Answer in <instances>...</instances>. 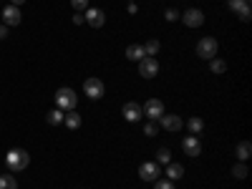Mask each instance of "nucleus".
<instances>
[{
  "label": "nucleus",
  "mask_w": 252,
  "mask_h": 189,
  "mask_svg": "<svg viewBox=\"0 0 252 189\" xmlns=\"http://www.w3.org/2000/svg\"><path fill=\"white\" fill-rule=\"evenodd\" d=\"M71 5H73V10L78 13V10H86V8H89V0H71Z\"/></svg>",
  "instance_id": "nucleus-27"
},
{
  "label": "nucleus",
  "mask_w": 252,
  "mask_h": 189,
  "mask_svg": "<svg viewBox=\"0 0 252 189\" xmlns=\"http://www.w3.org/2000/svg\"><path fill=\"white\" fill-rule=\"evenodd\" d=\"M182 149H184L187 157H199V154H202V144H199V139L192 134V136H187V139L182 141Z\"/></svg>",
  "instance_id": "nucleus-9"
},
{
  "label": "nucleus",
  "mask_w": 252,
  "mask_h": 189,
  "mask_svg": "<svg viewBox=\"0 0 252 189\" xmlns=\"http://www.w3.org/2000/svg\"><path fill=\"white\" fill-rule=\"evenodd\" d=\"M209 68H212V73H224V71H227V63H224L222 58H212Z\"/></svg>",
  "instance_id": "nucleus-21"
},
{
  "label": "nucleus",
  "mask_w": 252,
  "mask_h": 189,
  "mask_svg": "<svg viewBox=\"0 0 252 189\" xmlns=\"http://www.w3.org/2000/svg\"><path fill=\"white\" fill-rule=\"evenodd\" d=\"M5 164H8L10 172H23L26 166L31 164V157H28V152H23V149H10L8 157H5Z\"/></svg>",
  "instance_id": "nucleus-1"
},
{
  "label": "nucleus",
  "mask_w": 252,
  "mask_h": 189,
  "mask_svg": "<svg viewBox=\"0 0 252 189\" xmlns=\"http://www.w3.org/2000/svg\"><path fill=\"white\" fill-rule=\"evenodd\" d=\"M144 134H146V136H157V124H154V121H149V124L144 126Z\"/></svg>",
  "instance_id": "nucleus-28"
},
{
  "label": "nucleus",
  "mask_w": 252,
  "mask_h": 189,
  "mask_svg": "<svg viewBox=\"0 0 252 189\" xmlns=\"http://www.w3.org/2000/svg\"><path fill=\"white\" fill-rule=\"evenodd\" d=\"M139 73H141L144 78H154V76L159 73V63H157V58L144 56V58L139 61Z\"/></svg>",
  "instance_id": "nucleus-5"
},
{
  "label": "nucleus",
  "mask_w": 252,
  "mask_h": 189,
  "mask_svg": "<svg viewBox=\"0 0 252 189\" xmlns=\"http://www.w3.org/2000/svg\"><path fill=\"white\" fill-rule=\"evenodd\" d=\"M184 174V166L182 164H172L169 161V166H166V177H169V179H179Z\"/></svg>",
  "instance_id": "nucleus-18"
},
{
  "label": "nucleus",
  "mask_w": 252,
  "mask_h": 189,
  "mask_svg": "<svg viewBox=\"0 0 252 189\" xmlns=\"http://www.w3.org/2000/svg\"><path fill=\"white\" fill-rule=\"evenodd\" d=\"M20 3H26V0H10V5H20Z\"/></svg>",
  "instance_id": "nucleus-32"
},
{
  "label": "nucleus",
  "mask_w": 252,
  "mask_h": 189,
  "mask_svg": "<svg viewBox=\"0 0 252 189\" xmlns=\"http://www.w3.org/2000/svg\"><path fill=\"white\" fill-rule=\"evenodd\" d=\"M8 38V26H0V40Z\"/></svg>",
  "instance_id": "nucleus-31"
},
{
  "label": "nucleus",
  "mask_w": 252,
  "mask_h": 189,
  "mask_svg": "<svg viewBox=\"0 0 252 189\" xmlns=\"http://www.w3.org/2000/svg\"><path fill=\"white\" fill-rule=\"evenodd\" d=\"M229 10H235L237 15H240V20H245V23H247V20L252 18V10H250V0H229Z\"/></svg>",
  "instance_id": "nucleus-8"
},
{
  "label": "nucleus",
  "mask_w": 252,
  "mask_h": 189,
  "mask_svg": "<svg viewBox=\"0 0 252 189\" xmlns=\"http://www.w3.org/2000/svg\"><path fill=\"white\" fill-rule=\"evenodd\" d=\"M3 20H5V26H18V23H20V10H18V5H8V8L3 10Z\"/></svg>",
  "instance_id": "nucleus-14"
},
{
  "label": "nucleus",
  "mask_w": 252,
  "mask_h": 189,
  "mask_svg": "<svg viewBox=\"0 0 252 189\" xmlns=\"http://www.w3.org/2000/svg\"><path fill=\"white\" fill-rule=\"evenodd\" d=\"M121 114H124V119H126V121H139L144 111H141V106H139L136 101H129V103H124Z\"/></svg>",
  "instance_id": "nucleus-12"
},
{
  "label": "nucleus",
  "mask_w": 252,
  "mask_h": 189,
  "mask_svg": "<svg viewBox=\"0 0 252 189\" xmlns=\"http://www.w3.org/2000/svg\"><path fill=\"white\" fill-rule=\"evenodd\" d=\"M144 53L154 58V56L159 53V40H146V46H144Z\"/></svg>",
  "instance_id": "nucleus-22"
},
{
  "label": "nucleus",
  "mask_w": 252,
  "mask_h": 189,
  "mask_svg": "<svg viewBox=\"0 0 252 189\" xmlns=\"http://www.w3.org/2000/svg\"><path fill=\"white\" fill-rule=\"evenodd\" d=\"M146 116H149L152 121H157V119H161L164 116V103L159 101V98H149V101H146L144 103V109H141Z\"/></svg>",
  "instance_id": "nucleus-7"
},
{
  "label": "nucleus",
  "mask_w": 252,
  "mask_h": 189,
  "mask_svg": "<svg viewBox=\"0 0 252 189\" xmlns=\"http://www.w3.org/2000/svg\"><path fill=\"white\" fill-rule=\"evenodd\" d=\"M83 91H86V96H91V98H101L103 96V91H106V86H103V81L101 78H86L83 81Z\"/></svg>",
  "instance_id": "nucleus-4"
},
{
  "label": "nucleus",
  "mask_w": 252,
  "mask_h": 189,
  "mask_svg": "<svg viewBox=\"0 0 252 189\" xmlns=\"http://www.w3.org/2000/svg\"><path fill=\"white\" fill-rule=\"evenodd\" d=\"M197 56H202V58H207V61L217 58V38H212V35L202 38L199 43H197Z\"/></svg>",
  "instance_id": "nucleus-3"
},
{
  "label": "nucleus",
  "mask_w": 252,
  "mask_h": 189,
  "mask_svg": "<svg viewBox=\"0 0 252 189\" xmlns=\"http://www.w3.org/2000/svg\"><path fill=\"white\" fill-rule=\"evenodd\" d=\"M139 177L144 182H157V177H161V169H159V164L157 161H144L139 166Z\"/></svg>",
  "instance_id": "nucleus-6"
},
{
  "label": "nucleus",
  "mask_w": 252,
  "mask_h": 189,
  "mask_svg": "<svg viewBox=\"0 0 252 189\" xmlns=\"http://www.w3.org/2000/svg\"><path fill=\"white\" fill-rule=\"evenodd\" d=\"M232 177L245 179V177H247V166H245V164H235V166H232Z\"/></svg>",
  "instance_id": "nucleus-24"
},
{
  "label": "nucleus",
  "mask_w": 252,
  "mask_h": 189,
  "mask_svg": "<svg viewBox=\"0 0 252 189\" xmlns=\"http://www.w3.org/2000/svg\"><path fill=\"white\" fill-rule=\"evenodd\" d=\"M169 161H172L169 149H159V152H157V164H169Z\"/></svg>",
  "instance_id": "nucleus-23"
},
{
  "label": "nucleus",
  "mask_w": 252,
  "mask_h": 189,
  "mask_svg": "<svg viewBox=\"0 0 252 189\" xmlns=\"http://www.w3.org/2000/svg\"><path fill=\"white\" fill-rule=\"evenodd\" d=\"M63 121H66L68 129H78V126H81V116L76 114V109H73V111H68L66 116H63Z\"/></svg>",
  "instance_id": "nucleus-15"
},
{
  "label": "nucleus",
  "mask_w": 252,
  "mask_h": 189,
  "mask_svg": "<svg viewBox=\"0 0 252 189\" xmlns=\"http://www.w3.org/2000/svg\"><path fill=\"white\" fill-rule=\"evenodd\" d=\"M159 121H161V126H164L166 131H179L182 126H184L182 116H177V114H164V116H161Z\"/></svg>",
  "instance_id": "nucleus-11"
},
{
  "label": "nucleus",
  "mask_w": 252,
  "mask_h": 189,
  "mask_svg": "<svg viewBox=\"0 0 252 189\" xmlns=\"http://www.w3.org/2000/svg\"><path fill=\"white\" fill-rule=\"evenodd\" d=\"M0 189H18V182H15V177H10V174L0 177Z\"/></svg>",
  "instance_id": "nucleus-20"
},
{
  "label": "nucleus",
  "mask_w": 252,
  "mask_h": 189,
  "mask_svg": "<svg viewBox=\"0 0 252 189\" xmlns=\"http://www.w3.org/2000/svg\"><path fill=\"white\" fill-rule=\"evenodd\" d=\"M73 23H76V26H81V23H86V18H83L81 13H76V15H73Z\"/></svg>",
  "instance_id": "nucleus-30"
},
{
  "label": "nucleus",
  "mask_w": 252,
  "mask_h": 189,
  "mask_svg": "<svg viewBox=\"0 0 252 189\" xmlns=\"http://www.w3.org/2000/svg\"><path fill=\"white\" fill-rule=\"evenodd\" d=\"M252 154V144L250 141H240L237 144V159H247Z\"/></svg>",
  "instance_id": "nucleus-19"
},
{
  "label": "nucleus",
  "mask_w": 252,
  "mask_h": 189,
  "mask_svg": "<svg viewBox=\"0 0 252 189\" xmlns=\"http://www.w3.org/2000/svg\"><path fill=\"white\" fill-rule=\"evenodd\" d=\"M86 23L89 26H94V28H101L103 26V20H106V15H103V10H98V8H86Z\"/></svg>",
  "instance_id": "nucleus-13"
},
{
  "label": "nucleus",
  "mask_w": 252,
  "mask_h": 189,
  "mask_svg": "<svg viewBox=\"0 0 252 189\" xmlns=\"http://www.w3.org/2000/svg\"><path fill=\"white\" fill-rule=\"evenodd\" d=\"M164 18H166V20H169V23H174V20L179 18V13H177L174 8H169V10H166V13H164Z\"/></svg>",
  "instance_id": "nucleus-29"
},
{
  "label": "nucleus",
  "mask_w": 252,
  "mask_h": 189,
  "mask_svg": "<svg viewBox=\"0 0 252 189\" xmlns=\"http://www.w3.org/2000/svg\"><path fill=\"white\" fill-rule=\"evenodd\" d=\"M61 121H63V111H61V109H53V111L48 114V124L56 126V124H61Z\"/></svg>",
  "instance_id": "nucleus-25"
},
{
  "label": "nucleus",
  "mask_w": 252,
  "mask_h": 189,
  "mask_svg": "<svg viewBox=\"0 0 252 189\" xmlns=\"http://www.w3.org/2000/svg\"><path fill=\"white\" fill-rule=\"evenodd\" d=\"M187 126H189V131H192V134L197 136V134H199V131L204 129V121H202L199 116H192V119L187 121Z\"/></svg>",
  "instance_id": "nucleus-17"
},
{
  "label": "nucleus",
  "mask_w": 252,
  "mask_h": 189,
  "mask_svg": "<svg viewBox=\"0 0 252 189\" xmlns=\"http://www.w3.org/2000/svg\"><path fill=\"white\" fill-rule=\"evenodd\" d=\"M154 189H174V184H172V179H157Z\"/></svg>",
  "instance_id": "nucleus-26"
},
{
  "label": "nucleus",
  "mask_w": 252,
  "mask_h": 189,
  "mask_svg": "<svg viewBox=\"0 0 252 189\" xmlns=\"http://www.w3.org/2000/svg\"><path fill=\"white\" fill-rule=\"evenodd\" d=\"M76 91L73 89H58L56 91V106L63 111H73L76 109Z\"/></svg>",
  "instance_id": "nucleus-2"
},
{
  "label": "nucleus",
  "mask_w": 252,
  "mask_h": 189,
  "mask_svg": "<svg viewBox=\"0 0 252 189\" xmlns=\"http://www.w3.org/2000/svg\"><path fill=\"white\" fill-rule=\"evenodd\" d=\"M182 20H184L189 28H199V26L204 23V13L197 10V8H192V10H187V13L182 15Z\"/></svg>",
  "instance_id": "nucleus-10"
},
{
  "label": "nucleus",
  "mask_w": 252,
  "mask_h": 189,
  "mask_svg": "<svg viewBox=\"0 0 252 189\" xmlns=\"http://www.w3.org/2000/svg\"><path fill=\"white\" fill-rule=\"evenodd\" d=\"M146 53H144V48L141 46H129V48H126V58H129V61H141Z\"/></svg>",
  "instance_id": "nucleus-16"
}]
</instances>
